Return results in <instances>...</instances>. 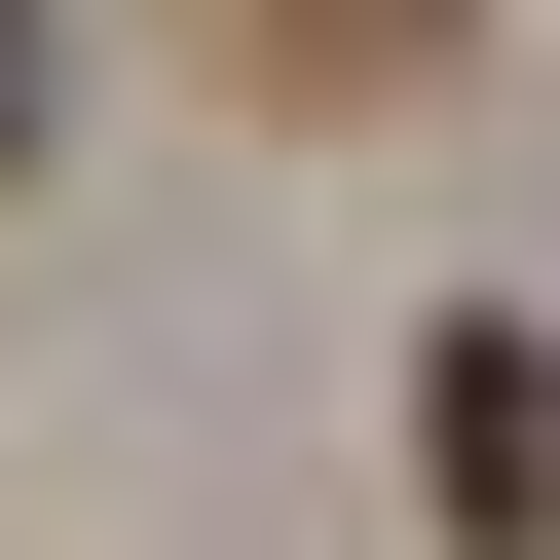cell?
<instances>
[{
  "label": "cell",
  "instance_id": "obj_1",
  "mask_svg": "<svg viewBox=\"0 0 560 560\" xmlns=\"http://www.w3.org/2000/svg\"><path fill=\"white\" fill-rule=\"evenodd\" d=\"M411 523L448 560H560V337H411Z\"/></svg>",
  "mask_w": 560,
  "mask_h": 560
},
{
  "label": "cell",
  "instance_id": "obj_2",
  "mask_svg": "<svg viewBox=\"0 0 560 560\" xmlns=\"http://www.w3.org/2000/svg\"><path fill=\"white\" fill-rule=\"evenodd\" d=\"M224 38V113H411V75H486V0H187Z\"/></svg>",
  "mask_w": 560,
  "mask_h": 560
},
{
  "label": "cell",
  "instance_id": "obj_3",
  "mask_svg": "<svg viewBox=\"0 0 560 560\" xmlns=\"http://www.w3.org/2000/svg\"><path fill=\"white\" fill-rule=\"evenodd\" d=\"M0 150H38V0H0Z\"/></svg>",
  "mask_w": 560,
  "mask_h": 560
}]
</instances>
